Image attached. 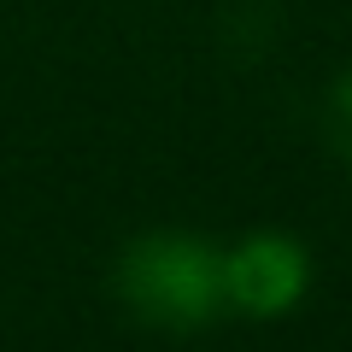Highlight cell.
I'll return each mask as SVG.
<instances>
[{
  "label": "cell",
  "instance_id": "obj_1",
  "mask_svg": "<svg viewBox=\"0 0 352 352\" xmlns=\"http://www.w3.org/2000/svg\"><path fill=\"white\" fill-rule=\"evenodd\" d=\"M112 288L141 329L200 335L223 317V247L194 229H147L118 252Z\"/></svg>",
  "mask_w": 352,
  "mask_h": 352
},
{
  "label": "cell",
  "instance_id": "obj_2",
  "mask_svg": "<svg viewBox=\"0 0 352 352\" xmlns=\"http://www.w3.org/2000/svg\"><path fill=\"white\" fill-rule=\"evenodd\" d=\"M311 294V252L288 229H252L223 247V311L276 323Z\"/></svg>",
  "mask_w": 352,
  "mask_h": 352
},
{
  "label": "cell",
  "instance_id": "obj_3",
  "mask_svg": "<svg viewBox=\"0 0 352 352\" xmlns=\"http://www.w3.org/2000/svg\"><path fill=\"white\" fill-rule=\"evenodd\" d=\"M323 129L329 141H335V153L352 164V71L340 76L335 88H329V106H323Z\"/></svg>",
  "mask_w": 352,
  "mask_h": 352
}]
</instances>
